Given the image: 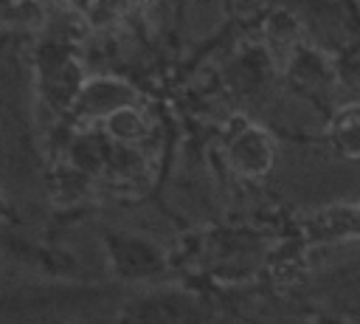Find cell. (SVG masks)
<instances>
[{
  "instance_id": "1",
  "label": "cell",
  "mask_w": 360,
  "mask_h": 324,
  "mask_svg": "<svg viewBox=\"0 0 360 324\" xmlns=\"http://www.w3.org/2000/svg\"><path fill=\"white\" fill-rule=\"evenodd\" d=\"M98 242L104 251L107 270L121 285L152 287L169 276V254L149 234L129 228H101Z\"/></svg>"
},
{
  "instance_id": "2",
  "label": "cell",
  "mask_w": 360,
  "mask_h": 324,
  "mask_svg": "<svg viewBox=\"0 0 360 324\" xmlns=\"http://www.w3.org/2000/svg\"><path fill=\"white\" fill-rule=\"evenodd\" d=\"M214 304L183 285H152L118 310L115 324H214Z\"/></svg>"
},
{
  "instance_id": "3",
  "label": "cell",
  "mask_w": 360,
  "mask_h": 324,
  "mask_svg": "<svg viewBox=\"0 0 360 324\" xmlns=\"http://www.w3.org/2000/svg\"><path fill=\"white\" fill-rule=\"evenodd\" d=\"M222 158L225 166L242 177V180H264L276 166V138L273 132L248 118V116H231L222 124Z\"/></svg>"
},
{
  "instance_id": "4",
  "label": "cell",
  "mask_w": 360,
  "mask_h": 324,
  "mask_svg": "<svg viewBox=\"0 0 360 324\" xmlns=\"http://www.w3.org/2000/svg\"><path fill=\"white\" fill-rule=\"evenodd\" d=\"M34 70H37V93L42 107H48L56 116L73 113V104L87 82L79 68V59L65 45L45 42L37 51Z\"/></svg>"
},
{
  "instance_id": "5",
  "label": "cell",
  "mask_w": 360,
  "mask_h": 324,
  "mask_svg": "<svg viewBox=\"0 0 360 324\" xmlns=\"http://www.w3.org/2000/svg\"><path fill=\"white\" fill-rule=\"evenodd\" d=\"M298 225H301L304 239L315 242V245L354 242V239H360V200L312 208L301 217Z\"/></svg>"
},
{
  "instance_id": "6",
  "label": "cell",
  "mask_w": 360,
  "mask_h": 324,
  "mask_svg": "<svg viewBox=\"0 0 360 324\" xmlns=\"http://www.w3.org/2000/svg\"><path fill=\"white\" fill-rule=\"evenodd\" d=\"M127 107H135V90L124 79L93 76L84 82V87L73 104V116L82 121H107L110 116H115L118 110H127Z\"/></svg>"
},
{
  "instance_id": "7",
  "label": "cell",
  "mask_w": 360,
  "mask_h": 324,
  "mask_svg": "<svg viewBox=\"0 0 360 324\" xmlns=\"http://www.w3.org/2000/svg\"><path fill=\"white\" fill-rule=\"evenodd\" d=\"M335 158L360 163V101H343L326 110L323 132L315 138Z\"/></svg>"
},
{
  "instance_id": "8",
  "label": "cell",
  "mask_w": 360,
  "mask_h": 324,
  "mask_svg": "<svg viewBox=\"0 0 360 324\" xmlns=\"http://www.w3.org/2000/svg\"><path fill=\"white\" fill-rule=\"evenodd\" d=\"M17 220V214H14V206L8 203V197L3 194V189H0V223H14Z\"/></svg>"
},
{
  "instance_id": "9",
  "label": "cell",
  "mask_w": 360,
  "mask_h": 324,
  "mask_svg": "<svg viewBox=\"0 0 360 324\" xmlns=\"http://www.w3.org/2000/svg\"><path fill=\"white\" fill-rule=\"evenodd\" d=\"M346 285H349V287H360V270H357L354 276H349V279H346Z\"/></svg>"
}]
</instances>
